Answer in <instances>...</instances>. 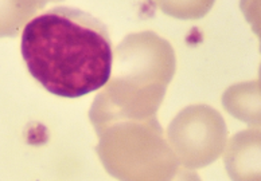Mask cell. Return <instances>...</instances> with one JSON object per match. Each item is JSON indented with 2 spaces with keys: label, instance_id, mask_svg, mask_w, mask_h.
<instances>
[{
  "label": "cell",
  "instance_id": "7a4b0ae2",
  "mask_svg": "<svg viewBox=\"0 0 261 181\" xmlns=\"http://www.w3.org/2000/svg\"><path fill=\"white\" fill-rule=\"evenodd\" d=\"M51 0H0V38L16 37Z\"/></svg>",
  "mask_w": 261,
  "mask_h": 181
},
{
  "label": "cell",
  "instance_id": "3957f363",
  "mask_svg": "<svg viewBox=\"0 0 261 181\" xmlns=\"http://www.w3.org/2000/svg\"><path fill=\"white\" fill-rule=\"evenodd\" d=\"M168 15L179 19L202 18L212 8L214 0H153Z\"/></svg>",
  "mask_w": 261,
  "mask_h": 181
},
{
  "label": "cell",
  "instance_id": "6da1fadb",
  "mask_svg": "<svg viewBox=\"0 0 261 181\" xmlns=\"http://www.w3.org/2000/svg\"><path fill=\"white\" fill-rule=\"evenodd\" d=\"M20 51L29 73L54 96L97 92L112 74L107 27L79 8L56 7L34 16L23 27Z\"/></svg>",
  "mask_w": 261,
  "mask_h": 181
}]
</instances>
